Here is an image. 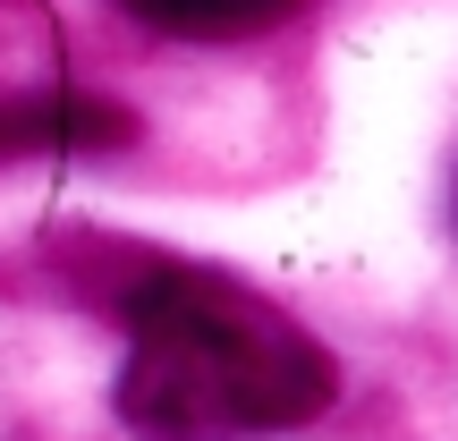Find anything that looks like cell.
I'll return each mask as SVG.
<instances>
[{
    "label": "cell",
    "mask_w": 458,
    "mask_h": 441,
    "mask_svg": "<svg viewBox=\"0 0 458 441\" xmlns=\"http://www.w3.org/2000/svg\"><path fill=\"white\" fill-rule=\"evenodd\" d=\"M323 340L238 289L221 272H145L128 289V374L119 416L136 433L196 441V433H255V425H306L331 408Z\"/></svg>",
    "instance_id": "cell-1"
},
{
    "label": "cell",
    "mask_w": 458,
    "mask_h": 441,
    "mask_svg": "<svg viewBox=\"0 0 458 441\" xmlns=\"http://www.w3.org/2000/svg\"><path fill=\"white\" fill-rule=\"evenodd\" d=\"M128 9H145L170 34H255L280 9H297V0H128Z\"/></svg>",
    "instance_id": "cell-2"
}]
</instances>
